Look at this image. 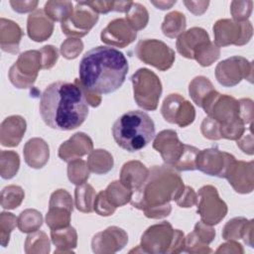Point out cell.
I'll list each match as a JSON object with an SVG mask.
<instances>
[{"mask_svg": "<svg viewBox=\"0 0 254 254\" xmlns=\"http://www.w3.org/2000/svg\"><path fill=\"white\" fill-rule=\"evenodd\" d=\"M40 114L51 128L69 131L79 127L88 115V103L74 80L56 81L41 95Z\"/></svg>", "mask_w": 254, "mask_h": 254, "instance_id": "cell-1", "label": "cell"}, {"mask_svg": "<svg viewBox=\"0 0 254 254\" xmlns=\"http://www.w3.org/2000/svg\"><path fill=\"white\" fill-rule=\"evenodd\" d=\"M124 54L111 48L98 46L84 54L79 63V82L98 94H108L123 84L128 72Z\"/></svg>", "mask_w": 254, "mask_h": 254, "instance_id": "cell-2", "label": "cell"}, {"mask_svg": "<svg viewBox=\"0 0 254 254\" xmlns=\"http://www.w3.org/2000/svg\"><path fill=\"white\" fill-rule=\"evenodd\" d=\"M185 189L180 175L169 166H154L143 186L133 192L131 204L149 218H163L171 213V200H177Z\"/></svg>", "mask_w": 254, "mask_h": 254, "instance_id": "cell-3", "label": "cell"}, {"mask_svg": "<svg viewBox=\"0 0 254 254\" xmlns=\"http://www.w3.org/2000/svg\"><path fill=\"white\" fill-rule=\"evenodd\" d=\"M112 135L119 147L128 152H137L153 140L155 124L146 112L131 110L113 123Z\"/></svg>", "mask_w": 254, "mask_h": 254, "instance_id": "cell-4", "label": "cell"}, {"mask_svg": "<svg viewBox=\"0 0 254 254\" xmlns=\"http://www.w3.org/2000/svg\"><path fill=\"white\" fill-rule=\"evenodd\" d=\"M201 108L219 124L221 138L238 140L245 132V124L240 118L239 101L234 97L213 90L202 102Z\"/></svg>", "mask_w": 254, "mask_h": 254, "instance_id": "cell-5", "label": "cell"}, {"mask_svg": "<svg viewBox=\"0 0 254 254\" xmlns=\"http://www.w3.org/2000/svg\"><path fill=\"white\" fill-rule=\"evenodd\" d=\"M153 148L161 154L165 164L178 171L196 170L195 162L199 150L180 141L175 130H163L155 138Z\"/></svg>", "mask_w": 254, "mask_h": 254, "instance_id": "cell-6", "label": "cell"}, {"mask_svg": "<svg viewBox=\"0 0 254 254\" xmlns=\"http://www.w3.org/2000/svg\"><path fill=\"white\" fill-rule=\"evenodd\" d=\"M131 81L137 105L145 110H156L162 94V83L158 75L143 67L133 73Z\"/></svg>", "mask_w": 254, "mask_h": 254, "instance_id": "cell-7", "label": "cell"}, {"mask_svg": "<svg viewBox=\"0 0 254 254\" xmlns=\"http://www.w3.org/2000/svg\"><path fill=\"white\" fill-rule=\"evenodd\" d=\"M43 68V60L40 50H31L22 53L16 63L9 69V79L17 88L31 87L37 79L40 69Z\"/></svg>", "mask_w": 254, "mask_h": 254, "instance_id": "cell-8", "label": "cell"}, {"mask_svg": "<svg viewBox=\"0 0 254 254\" xmlns=\"http://www.w3.org/2000/svg\"><path fill=\"white\" fill-rule=\"evenodd\" d=\"M137 58L161 71L172 67L176 54L167 44L156 39H145L138 42L134 50Z\"/></svg>", "mask_w": 254, "mask_h": 254, "instance_id": "cell-9", "label": "cell"}, {"mask_svg": "<svg viewBox=\"0 0 254 254\" xmlns=\"http://www.w3.org/2000/svg\"><path fill=\"white\" fill-rule=\"evenodd\" d=\"M214 44L219 47L230 45L243 46L253 35V27L249 21L237 22L230 19H220L213 25Z\"/></svg>", "mask_w": 254, "mask_h": 254, "instance_id": "cell-10", "label": "cell"}, {"mask_svg": "<svg viewBox=\"0 0 254 254\" xmlns=\"http://www.w3.org/2000/svg\"><path fill=\"white\" fill-rule=\"evenodd\" d=\"M215 77L217 81L225 86L237 85L242 79L253 82V63L243 57L234 56L221 61L215 67Z\"/></svg>", "mask_w": 254, "mask_h": 254, "instance_id": "cell-11", "label": "cell"}, {"mask_svg": "<svg viewBox=\"0 0 254 254\" xmlns=\"http://www.w3.org/2000/svg\"><path fill=\"white\" fill-rule=\"evenodd\" d=\"M196 205L201 221L211 226L218 224L227 213L226 203L219 197L217 190L209 185L198 190Z\"/></svg>", "mask_w": 254, "mask_h": 254, "instance_id": "cell-12", "label": "cell"}, {"mask_svg": "<svg viewBox=\"0 0 254 254\" xmlns=\"http://www.w3.org/2000/svg\"><path fill=\"white\" fill-rule=\"evenodd\" d=\"M233 155L218 150L217 148H208L199 150L195 166L200 172L213 177L226 178L235 163Z\"/></svg>", "mask_w": 254, "mask_h": 254, "instance_id": "cell-13", "label": "cell"}, {"mask_svg": "<svg viewBox=\"0 0 254 254\" xmlns=\"http://www.w3.org/2000/svg\"><path fill=\"white\" fill-rule=\"evenodd\" d=\"M97 21L98 14L80 1L76 2L71 15L61 24V28L64 35L79 39L87 35Z\"/></svg>", "mask_w": 254, "mask_h": 254, "instance_id": "cell-14", "label": "cell"}, {"mask_svg": "<svg viewBox=\"0 0 254 254\" xmlns=\"http://www.w3.org/2000/svg\"><path fill=\"white\" fill-rule=\"evenodd\" d=\"M175 235V229L168 221L151 225L142 234L139 247L143 253H168Z\"/></svg>", "mask_w": 254, "mask_h": 254, "instance_id": "cell-15", "label": "cell"}, {"mask_svg": "<svg viewBox=\"0 0 254 254\" xmlns=\"http://www.w3.org/2000/svg\"><path fill=\"white\" fill-rule=\"evenodd\" d=\"M161 113L167 122L182 128L191 124L195 118L192 104L178 93H171L164 99Z\"/></svg>", "mask_w": 254, "mask_h": 254, "instance_id": "cell-16", "label": "cell"}, {"mask_svg": "<svg viewBox=\"0 0 254 254\" xmlns=\"http://www.w3.org/2000/svg\"><path fill=\"white\" fill-rule=\"evenodd\" d=\"M72 209L73 202L70 194L65 190H57L50 198L49 211L46 215L47 225L51 230L69 226Z\"/></svg>", "mask_w": 254, "mask_h": 254, "instance_id": "cell-17", "label": "cell"}, {"mask_svg": "<svg viewBox=\"0 0 254 254\" xmlns=\"http://www.w3.org/2000/svg\"><path fill=\"white\" fill-rule=\"evenodd\" d=\"M128 242V235L117 226L107 227L96 233L91 240V248L94 253H114L124 248Z\"/></svg>", "mask_w": 254, "mask_h": 254, "instance_id": "cell-18", "label": "cell"}, {"mask_svg": "<svg viewBox=\"0 0 254 254\" xmlns=\"http://www.w3.org/2000/svg\"><path fill=\"white\" fill-rule=\"evenodd\" d=\"M136 37L137 32L123 18L112 20L100 34V39L103 43L118 48L127 47L135 41Z\"/></svg>", "mask_w": 254, "mask_h": 254, "instance_id": "cell-19", "label": "cell"}, {"mask_svg": "<svg viewBox=\"0 0 254 254\" xmlns=\"http://www.w3.org/2000/svg\"><path fill=\"white\" fill-rule=\"evenodd\" d=\"M254 162L235 161L225 178L233 190L239 193H249L254 189Z\"/></svg>", "mask_w": 254, "mask_h": 254, "instance_id": "cell-20", "label": "cell"}, {"mask_svg": "<svg viewBox=\"0 0 254 254\" xmlns=\"http://www.w3.org/2000/svg\"><path fill=\"white\" fill-rule=\"evenodd\" d=\"M92 150L93 143L90 137L82 132H78L60 146L59 157L64 162H70L90 154Z\"/></svg>", "mask_w": 254, "mask_h": 254, "instance_id": "cell-21", "label": "cell"}, {"mask_svg": "<svg viewBox=\"0 0 254 254\" xmlns=\"http://www.w3.org/2000/svg\"><path fill=\"white\" fill-rule=\"evenodd\" d=\"M54 31V22L42 9H37L28 16L27 33L30 39L35 42L48 40Z\"/></svg>", "mask_w": 254, "mask_h": 254, "instance_id": "cell-22", "label": "cell"}, {"mask_svg": "<svg viewBox=\"0 0 254 254\" xmlns=\"http://www.w3.org/2000/svg\"><path fill=\"white\" fill-rule=\"evenodd\" d=\"M26 120L20 115L5 118L0 127V142L5 147H15L21 142L26 132Z\"/></svg>", "mask_w": 254, "mask_h": 254, "instance_id": "cell-23", "label": "cell"}, {"mask_svg": "<svg viewBox=\"0 0 254 254\" xmlns=\"http://www.w3.org/2000/svg\"><path fill=\"white\" fill-rule=\"evenodd\" d=\"M149 170L139 161L125 163L120 172V182L132 192L137 191L145 183Z\"/></svg>", "mask_w": 254, "mask_h": 254, "instance_id": "cell-24", "label": "cell"}, {"mask_svg": "<svg viewBox=\"0 0 254 254\" xmlns=\"http://www.w3.org/2000/svg\"><path fill=\"white\" fill-rule=\"evenodd\" d=\"M24 159L28 166L34 169L43 168L49 161L50 150L45 140L32 138L24 146Z\"/></svg>", "mask_w": 254, "mask_h": 254, "instance_id": "cell-25", "label": "cell"}, {"mask_svg": "<svg viewBox=\"0 0 254 254\" xmlns=\"http://www.w3.org/2000/svg\"><path fill=\"white\" fill-rule=\"evenodd\" d=\"M22 36L23 32L17 23L5 18L0 19V46L2 51L17 54Z\"/></svg>", "mask_w": 254, "mask_h": 254, "instance_id": "cell-26", "label": "cell"}, {"mask_svg": "<svg viewBox=\"0 0 254 254\" xmlns=\"http://www.w3.org/2000/svg\"><path fill=\"white\" fill-rule=\"evenodd\" d=\"M207 32L199 27H193L185 31L178 37L176 47L178 52L185 58L192 60L194 49L203 41L208 40Z\"/></svg>", "mask_w": 254, "mask_h": 254, "instance_id": "cell-27", "label": "cell"}, {"mask_svg": "<svg viewBox=\"0 0 254 254\" xmlns=\"http://www.w3.org/2000/svg\"><path fill=\"white\" fill-rule=\"evenodd\" d=\"M51 238L57 246L55 253L72 252L77 245V234L73 227L66 226L60 229L51 230Z\"/></svg>", "mask_w": 254, "mask_h": 254, "instance_id": "cell-28", "label": "cell"}, {"mask_svg": "<svg viewBox=\"0 0 254 254\" xmlns=\"http://www.w3.org/2000/svg\"><path fill=\"white\" fill-rule=\"evenodd\" d=\"M87 167L90 172L96 175H105L113 168L112 155L103 149L92 150L87 159Z\"/></svg>", "mask_w": 254, "mask_h": 254, "instance_id": "cell-29", "label": "cell"}, {"mask_svg": "<svg viewBox=\"0 0 254 254\" xmlns=\"http://www.w3.org/2000/svg\"><path fill=\"white\" fill-rule=\"evenodd\" d=\"M220 56L219 48L210 39L201 42L193 51L192 60H195L201 66H209Z\"/></svg>", "mask_w": 254, "mask_h": 254, "instance_id": "cell-30", "label": "cell"}, {"mask_svg": "<svg viewBox=\"0 0 254 254\" xmlns=\"http://www.w3.org/2000/svg\"><path fill=\"white\" fill-rule=\"evenodd\" d=\"M186 25L185 15L179 11H173L165 16L161 29L166 37L175 39L185 32Z\"/></svg>", "mask_w": 254, "mask_h": 254, "instance_id": "cell-31", "label": "cell"}, {"mask_svg": "<svg viewBox=\"0 0 254 254\" xmlns=\"http://www.w3.org/2000/svg\"><path fill=\"white\" fill-rule=\"evenodd\" d=\"M213 90L215 89L210 80L207 77L201 75L194 77L189 85L190 96L191 97L192 101L199 107H201L202 102Z\"/></svg>", "mask_w": 254, "mask_h": 254, "instance_id": "cell-32", "label": "cell"}, {"mask_svg": "<svg viewBox=\"0 0 254 254\" xmlns=\"http://www.w3.org/2000/svg\"><path fill=\"white\" fill-rule=\"evenodd\" d=\"M108 201L115 207L122 206L130 202L133 192L126 188L120 181H114L108 185L104 190Z\"/></svg>", "mask_w": 254, "mask_h": 254, "instance_id": "cell-33", "label": "cell"}, {"mask_svg": "<svg viewBox=\"0 0 254 254\" xmlns=\"http://www.w3.org/2000/svg\"><path fill=\"white\" fill-rule=\"evenodd\" d=\"M95 197V190L86 183L77 186L74 190V203L76 208L81 212L88 213L93 211Z\"/></svg>", "mask_w": 254, "mask_h": 254, "instance_id": "cell-34", "label": "cell"}, {"mask_svg": "<svg viewBox=\"0 0 254 254\" xmlns=\"http://www.w3.org/2000/svg\"><path fill=\"white\" fill-rule=\"evenodd\" d=\"M44 11L53 22L63 23L71 15L73 6L70 1H48L45 4Z\"/></svg>", "mask_w": 254, "mask_h": 254, "instance_id": "cell-35", "label": "cell"}, {"mask_svg": "<svg viewBox=\"0 0 254 254\" xmlns=\"http://www.w3.org/2000/svg\"><path fill=\"white\" fill-rule=\"evenodd\" d=\"M17 226L21 232L32 233L38 231L43 224L41 212L36 209H26L20 213L17 219Z\"/></svg>", "mask_w": 254, "mask_h": 254, "instance_id": "cell-36", "label": "cell"}, {"mask_svg": "<svg viewBox=\"0 0 254 254\" xmlns=\"http://www.w3.org/2000/svg\"><path fill=\"white\" fill-rule=\"evenodd\" d=\"M20 167L19 155L14 151H1L0 153V175L5 180L16 176Z\"/></svg>", "mask_w": 254, "mask_h": 254, "instance_id": "cell-37", "label": "cell"}, {"mask_svg": "<svg viewBox=\"0 0 254 254\" xmlns=\"http://www.w3.org/2000/svg\"><path fill=\"white\" fill-rule=\"evenodd\" d=\"M125 20L130 27L137 32L147 26L149 21V13L143 5L133 2L129 11L126 13Z\"/></svg>", "mask_w": 254, "mask_h": 254, "instance_id": "cell-38", "label": "cell"}, {"mask_svg": "<svg viewBox=\"0 0 254 254\" xmlns=\"http://www.w3.org/2000/svg\"><path fill=\"white\" fill-rule=\"evenodd\" d=\"M24 197L25 192L21 187L15 185L5 187L1 192V206L5 209H14L22 203Z\"/></svg>", "mask_w": 254, "mask_h": 254, "instance_id": "cell-39", "label": "cell"}, {"mask_svg": "<svg viewBox=\"0 0 254 254\" xmlns=\"http://www.w3.org/2000/svg\"><path fill=\"white\" fill-rule=\"evenodd\" d=\"M89 172L87 164L81 159H75L68 162L67 177L68 180L76 186L86 183L89 178Z\"/></svg>", "mask_w": 254, "mask_h": 254, "instance_id": "cell-40", "label": "cell"}, {"mask_svg": "<svg viewBox=\"0 0 254 254\" xmlns=\"http://www.w3.org/2000/svg\"><path fill=\"white\" fill-rule=\"evenodd\" d=\"M26 253H49L50 241L43 231H35L28 235L25 242Z\"/></svg>", "mask_w": 254, "mask_h": 254, "instance_id": "cell-41", "label": "cell"}, {"mask_svg": "<svg viewBox=\"0 0 254 254\" xmlns=\"http://www.w3.org/2000/svg\"><path fill=\"white\" fill-rule=\"evenodd\" d=\"M248 219L245 217H234L226 222L222 230V237L225 240H237L242 238Z\"/></svg>", "mask_w": 254, "mask_h": 254, "instance_id": "cell-42", "label": "cell"}, {"mask_svg": "<svg viewBox=\"0 0 254 254\" xmlns=\"http://www.w3.org/2000/svg\"><path fill=\"white\" fill-rule=\"evenodd\" d=\"M16 216L10 212H1L0 214V237H1V245L6 247L9 239L10 233L17 225Z\"/></svg>", "mask_w": 254, "mask_h": 254, "instance_id": "cell-43", "label": "cell"}, {"mask_svg": "<svg viewBox=\"0 0 254 254\" xmlns=\"http://www.w3.org/2000/svg\"><path fill=\"white\" fill-rule=\"evenodd\" d=\"M252 1H232L230 4V13L234 21H247L252 12Z\"/></svg>", "mask_w": 254, "mask_h": 254, "instance_id": "cell-44", "label": "cell"}, {"mask_svg": "<svg viewBox=\"0 0 254 254\" xmlns=\"http://www.w3.org/2000/svg\"><path fill=\"white\" fill-rule=\"evenodd\" d=\"M83 50V43L77 38H68L61 46V53L64 58L67 60H72L77 58V56Z\"/></svg>", "mask_w": 254, "mask_h": 254, "instance_id": "cell-45", "label": "cell"}, {"mask_svg": "<svg viewBox=\"0 0 254 254\" xmlns=\"http://www.w3.org/2000/svg\"><path fill=\"white\" fill-rule=\"evenodd\" d=\"M184 251L189 253H211L212 250L207 244L201 242L195 233L192 231L185 237V249Z\"/></svg>", "mask_w": 254, "mask_h": 254, "instance_id": "cell-46", "label": "cell"}, {"mask_svg": "<svg viewBox=\"0 0 254 254\" xmlns=\"http://www.w3.org/2000/svg\"><path fill=\"white\" fill-rule=\"evenodd\" d=\"M115 209L116 207L113 206L106 198L104 190H101L96 194L93 204V210L97 214L101 216H109L115 212Z\"/></svg>", "mask_w": 254, "mask_h": 254, "instance_id": "cell-47", "label": "cell"}, {"mask_svg": "<svg viewBox=\"0 0 254 254\" xmlns=\"http://www.w3.org/2000/svg\"><path fill=\"white\" fill-rule=\"evenodd\" d=\"M200 131L204 138L209 140H219L221 139L219 124L209 117H205L200 125Z\"/></svg>", "mask_w": 254, "mask_h": 254, "instance_id": "cell-48", "label": "cell"}, {"mask_svg": "<svg viewBox=\"0 0 254 254\" xmlns=\"http://www.w3.org/2000/svg\"><path fill=\"white\" fill-rule=\"evenodd\" d=\"M193 232L198 237V239L204 244H209L215 237V230L211 227V225L204 223L203 221H197L194 225Z\"/></svg>", "mask_w": 254, "mask_h": 254, "instance_id": "cell-49", "label": "cell"}, {"mask_svg": "<svg viewBox=\"0 0 254 254\" xmlns=\"http://www.w3.org/2000/svg\"><path fill=\"white\" fill-rule=\"evenodd\" d=\"M40 52L42 54V60H43V68L49 69L52 68L59 58V52L58 50L51 45L45 46L42 49H40Z\"/></svg>", "mask_w": 254, "mask_h": 254, "instance_id": "cell-50", "label": "cell"}, {"mask_svg": "<svg viewBox=\"0 0 254 254\" xmlns=\"http://www.w3.org/2000/svg\"><path fill=\"white\" fill-rule=\"evenodd\" d=\"M176 202L181 207H191L196 204V192L190 186H185L184 190Z\"/></svg>", "mask_w": 254, "mask_h": 254, "instance_id": "cell-51", "label": "cell"}, {"mask_svg": "<svg viewBox=\"0 0 254 254\" xmlns=\"http://www.w3.org/2000/svg\"><path fill=\"white\" fill-rule=\"evenodd\" d=\"M239 101L240 105V118L243 123L252 124L253 119V101L249 98H242Z\"/></svg>", "mask_w": 254, "mask_h": 254, "instance_id": "cell-52", "label": "cell"}, {"mask_svg": "<svg viewBox=\"0 0 254 254\" xmlns=\"http://www.w3.org/2000/svg\"><path fill=\"white\" fill-rule=\"evenodd\" d=\"M85 5L89 6L97 14H106L113 11L114 1H83Z\"/></svg>", "mask_w": 254, "mask_h": 254, "instance_id": "cell-53", "label": "cell"}, {"mask_svg": "<svg viewBox=\"0 0 254 254\" xmlns=\"http://www.w3.org/2000/svg\"><path fill=\"white\" fill-rule=\"evenodd\" d=\"M251 127L249 128V132L248 134H246L245 132L243 133V135L236 140L237 141V146L246 154L248 155H252L253 154V137H252V131H251Z\"/></svg>", "mask_w": 254, "mask_h": 254, "instance_id": "cell-54", "label": "cell"}, {"mask_svg": "<svg viewBox=\"0 0 254 254\" xmlns=\"http://www.w3.org/2000/svg\"><path fill=\"white\" fill-rule=\"evenodd\" d=\"M38 4V1H10V5L13 8V10L22 14L32 12L33 10L36 9Z\"/></svg>", "mask_w": 254, "mask_h": 254, "instance_id": "cell-55", "label": "cell"}, {"mask_svg": "<svg viewBox=\"0 0 254 254\" xmlns=\"http://www.w3.org/2000/svg\"><path fill=\"white\" fill-rule=\"evenodd\" d=\"M184 4L193 15L200 16L207 10L209 1H184Z\"/></svg>", "mask_w": 254, "mask_h": 254, "instance_id": "cell-56", "label": "cell"}, {"mask_svg": "<svg viewBox=\"0 0 254 254\" xmlns=\"http://www.w3.org/2000/svg\"><path fill=\"white\" fill-rule=\"evenodd\" d=\"M185 249V235L180 229H175V235L168 253H180Z\"/></svg>", "mask_w": 254, "mask_h": 254, "instance_id": "cell-57", "label": "cell"}, {"mask_svg": "<svg viewBox=\"0 0 254 254\" xmlns=\"http://www.w3.org/2000/svg\"><path fill=\"white\" fill-rule=\"evenodd\" d=\"M75 81H76L77 84L79 85V87H80V89H81V91H82V93H83V95H84V97H85L87 103H88L89 105H91L92 107H97V106H99V104L101 103V96H100L98 93H95V92H93V91H90V90H88L87 88H85L84 86H82L81 83L79 82V79H78V78H76Z\"/></svg>", "mask_w": 254, "mask_h": 254, "instance_id": "cell-58", "label": "cell"}, {"mask_svg": "<svg viewBox=\"0 0 254 254\" xmlns=\"http://www.w3.org/2000/svg\"><path fill=\"white\" fill-rule=\"evenodd\" d=\"M215 252L216 253H220V252H226V253L230 252L231 253V252H233V253L243 254L244 250H243L242 245L240 243H237L234 240H229V242L221 244Z\"/></svg>", "mask_w": 254, "mask_h": 254, "instance_id": "cell-59", "label": "cell"}, {"mask_svg": "<svg viewBox=\"0 0 254 254\" xmlns=\"http://www.w3.org/2000/svg\"><path fill=\"white\" fill-rule=\"evenodd\" d=\"M253 220H248V223L245 227L242 239L244 242L251 248H253Z\"/></svg>", "mask_w": 254, "mask_h": 254, "instance_id": "cell-60", "label": "cell"}, {"mask_svg": "<svg viewBox=\"0 0 254 254\" xmlns=\"http://www.w3.org/2000/svg\"><path fill=\"white\" fill-rule=\"evenodd\" d=\"M132 1H114L113 11L127 13L132 5Z\"/></svg>", "mask_w": 254, "mask_h": 254, "instance_id": "cell-61", "label": "cell"}, {"mask_svg": "<svg viewBox=\"0 0 254 254\" xmlns=\"http://www.w3.org/2000/svg\"><path fill=\"white\" fill-rule=\"evenodd\" d=\"M151 3L158 9L167 10L172 8V6L176 4V1H151Z\"/></svg>", "mask_w": 254, "mask_h": 254, "instance_id": "cell-62", "label": "cell"}]
</instances>
